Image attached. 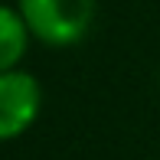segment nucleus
Wrapping results in <instances>:
<instances>
[{"instance_id":"nucleus-1","label":"nucleus","mask_w":160,"mask_h":160,"mask_svg":"<svg viewBox=\"0 0 160 160\" xmlns=\"http://www.w3.org/2000/svg\"><path fill=\"white\" fill-rule=\"evenodd\" d=\"M95 7L98 0H17L30 36L56 49L75 46L88 36L95 23Z\"/></svg>"},{"instance_id":"nucleus-2","label":"nucleus","mask_w":160,"mask_h":160,"mask_svg":"<svg viewBox=\"0 0 160 160\" xmlns=\"http://www.w3.org/2000/svg\"><path fill=\"white\" fill-rule=\"evenodd\" d=\"M42 108V85L26 69L0 72V144L17 141L33 128Z\"/></svg>"},{"instance_id":"nucleus-3","label":"nucleus","mask_w":160,"mask_h":160,"mask_svg":"<svg viewBox=\"0 0 160 160\" xmlns=\"http://www.w3.org/2000/svg\"><path fill=\"white\" fill-rule=\"evenodd\" d=\"M30 39H33V36H30V30H26L20 10L0 3V72L17 69L20 59L26 56Z\"/></svg>"}]
</instances>
